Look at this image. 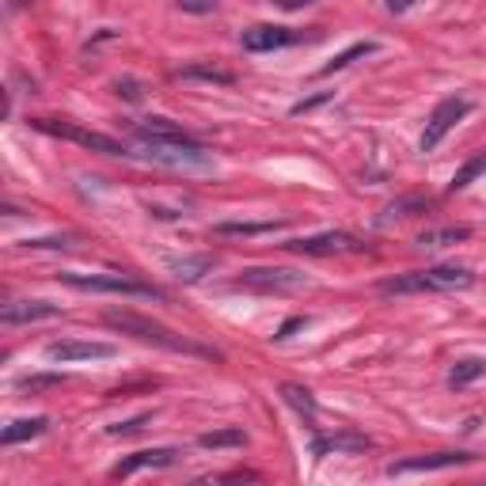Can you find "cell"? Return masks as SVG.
<instances>
[{
    "instance_id": "6da1fadb",
    "label": "cell",
    "mask_w": 486,
    "mask_h": 486,
    "mask_svg": "<svg viewBox=\"0 0 486 486\" xmlns=\"http://www.w3.org/2000/svg\"><path fill=\"white\" fill-rule=\"evenodd\" d=\"M103 319H107L115 331H122V334H134L137 343L160 346V350H168V353H190V358H217V353L209 350V346L190 343V338L175 334L171 327H164V323H156V319H149V316H137V312H118V308H110V312H103Z\"/></svg>"
},
{
    "instance_id": "7a4b0ae2",
    "label": "cell",
    "mask_w": 486,
    "mask_h": 486,
    "mask_svg": "<svg viewBox=\"0 0 486 486\" xmlns=\"http://www.w3.org/2000/svg\"><path fill=\"white\" fill-rule=\"evenodd\" d=\"M475 278L464 266H430V270H411L399 278H384L377 289L384 297H407V293H448V289H467Z\"/></svg>"
},
{
    "instance_id": "3957f363",
    "label": "cell",
    "mask_w": 486,
    "mask_h": 486,
    "mask_svg": "<svg viewBox=\"0 0 486 486\" xmlns=\"http://www.w3.org/2000/svg\"><path fill=\"white\" fill-rule=\"evenodd\" d=\"M61 285L80 289V293H115V297H144V300H160V289L134 282V278H122V273H76V270H65L57 273Z\"/></svg>"
},
{
    "instance_id": "277c9868",
    "label": "cell",
    "mask_w": 486,
    "mask_h": 486,
    "mask_svg": "<svg viewBox=\"0 0 486 486\" xmlns=\"http://www.w3.org/2000/svg\"><path fill=\"white\" fill-rule=\"evenodd\" d=\"M30 126H35L39 134H50V137H61V141H73V144H80V149H91V152H103V156H134L122 141L107 137V134H95V129H84V126H76V122L30 118Z\"/></svg>"
},
{
    "instance_id": "5b68a950",
    "label": "cell",
    "mask_w": 486,
    "mask_h": 486,
    "mask_svg": "<svg viewBox=\"0 0 486 486\" xmlns=\"http://www.w3.org/2000/svg\"><path fill=\"white\" fill-rule=\"evenodd\" d=\"M467 115H472V100H464V95H448V100L437 103L426 129H422V152H433L437 144L452 134V126L464 122Z\"/></svg>"
},
{
    "instance_id": "8992f818",
    "label": "cell",
    "mask_w": 486,
    "mask_h": 486,
    "mask_svg": "<svg viewBox=\"0 0 486 486\" xmlns=\"http://www.w3.org/2000/svg\"><path fill=\"white\" fill-rule=\"evenodd\" d=\"M304 285H308L304 273L282 270V266H251L232 282V289H255V293H293V289H304Z\"/></svg>"
},
{
    "instance_id": "52a82bcc",
    "label": "cell",
    "mask_w": 486,
    "mask_h": 486,
    "mask_svg": "<svg viewBox=\"0 0 486 486\" xmlns=\"http://www.w3.org/2000/svg\"><path fill=\"white\" fill-rule=\"evenodd\" d=\"M115 358L110 343H80V338H61V343L46 346V361L54 365H73V361H107Z\"/></svg>"
},
{
    "instance_id": "ba28073f",
    "label": "cell",
    "mask_w": 486,
    "mask_h": 486,
    "mask_svg": "<svg viewBox=\"0 0 486 486\" xmlns=\"http://www.w3.org/2000/svg\"><path fill=\"white\" fill-rule=\"evenodd\" d=\"M304 35L300 30H289V27H278V23H255L243 30V50H251V54H270V50H282V46H293L300 42Z\"/></svg>"
},
{
    "instance_id": "9c48e42d",
    "label": "cell",
    "mask_w": 486,
    "mask_h": 486,
    "mask_svg": "<svg viewBox=\"0 0 486 486\" xmlns=\"http://www.w3.org/2000/svg\"><path fill=\"white\" fill-rule=\"evenodd\" d=\"M475 456L467 452H433V456H411V460H395L387 464V479L395 475H422V472H445V467H460V464H472Z\"/></svg>"
},
{
    "instance_id": "30bf717a",
    "label": "cell",
    "mask_w": 486,
    "mask_h": 486,
    "mask_svg": "<svg viewBox=\"0 0 486 486\" xmlns=\"http://www.w3.org/2000/svg\"><path fill=\"white\" fill-rule=\"evenodd\" d=\"M285 247L297 251V255H343V251H361V243L350 232H319V236L289 239Z\"/></svg>"
},
{
    "instance_id": "8fae6325",
    "label": "cell",
    "mask_w": 486,
    "mask_h": 486,
    "mask_svg": "<svg viewBox=\"0 0 486 486\" xmlns=\"http://www.w3.org/2000/svg\"><path fill=\"white\" fill-rule=\"evenodd\" d=\"M179 456H183L179 448H144V452H134V456H126L110 467V479H129V475L144 472V467H152V472L156 467H171Z\"/></svg>"
},
{
    "instance_id": "7c38bea8",
    "label": "cell",
    "mask_w": 486,
    "mask_h": 486,
    "mask_svg": "<svg viewBox=\"0 0 486 486\" xmlns=\"http://www.w3.org/2000/svg\"><path fill=\"white\" fill-rule=\"evenodd\" d=\"M54 316H61V304H50V300H12L0 312V319L8 327H15V323H35V319H54Z\"/></svg>"
},
{
    "instance_id": "4fadbf2b",
    "label": "cell",
    "mask_w": 486,
    "mask_h": 486,
    "mask_svg": "<svg viewBox=\"0 0 486 486\" xmlns=\"http://www.w3.org/2000/svg\"><path fill=\"white\" fill-rule=\"evenodd\" d=\"M372 441L365 433H353V430H343V433H331V437H316L312 441V456H327V452H365Z\"/></svg>"
},
{
    "instance_id": "5bb4252c",
    "label": "cell",
    "mask_w": 486,
    "mask_h": 486,
    "mask_svg": "<svg viewBox=\"0 0 486 486\" xmlns=\"http://www.w3.org/2000/svg\"><path fill=\"white\" fill-rule=\"evenodd\" d=\"M134 134H137L144 144H160V141H194V137H187L171 118H144V122L134 129Z\"/></svg>"
},
{
    "instance_id": "9a60e30c",
    "label": "cell",
    "mask_w": 486,
    "mask_h": 486,
    "mask_svg": "<svg viewBox=\"0 0 486 486\" xmlns=\"http://www.w3.org/2000/svg\"><path fill=\"white\" fill-rule=\"evenodd\" d=\"M46 430H50V418H15L0 433V445H20V441H30V437H42Z\"/></svg>"
},
{
    "instance_id": "2e32d148",
    "label": "cell",
    "mask_w": 486,
    "mask_h": 486,
    "mask_svg": "<svg viewBox=\"0 0 486 486\" xmlns=\"http://www.w3.org/2000/svg\"><path fill=\"white\" fill-rule=\"evenodd\" d=\"M168 266L179 282H202L213 270V255H183V258H171Z\"/></svg>"
},
{
    "instance_id": "e0dca14e",
    "label": "cell",
    "mask_w": 486,
    "mask_h": 486,
    "mask_svg": "<svg viewBox=\"0 0 486 486\" xmlns=\"http://www.w3.org/2000/svg\"><path fill=\"white\" fill-rule=\"evenodd\" d=\"M282 399L289 403V407H293L300 418L308 426L316 422V414H319V407H316V395L308 392V387H300V384H282Z\"/></svg>"
},
{
    "instance_id": "ac0fdd59",
    "label": "cell",
    "mask_w": 486,
    "mask_h": 486,
    "mask_svg": "<svg viewBox=\"0 0 486 486\" xmlns=\"http://www.w3.org/2000/svg\"><path fill=\"white\" fill-rule=\"evenodd\" d=\"M369 54H377V42H353L350 50H343V54H334L327 65H319V73L316 76H334V73H343V69H350L358 57H369Z\"/></svg>"
},
{
    "instance_id": "d6986e66",
    "label": "cell",
    "mask_w": 486,
    "mask_h": 486,
    "mask_svg": "<svg viewBox=\"0 0 486 486\" xmlns=\"http://www.w3.org/2000/svg\"><path fill=\"white\" fill-rule=\"evenodd\" d=\"M175 80H209V84H236V73L229 69H213V65H183L171 73Z\"/></svg>"
},
{
    "instance_id": "ffe728a7",
    "label": "cell",
    "mask_w": 486,
    "mask_h": 486,
    "mask_svg": "<svg viewBox=\"0 0 486 486\" xmlns=\"http://www.w3.org/2000/svg\"><path fill=\"white\" fill-rule=\"evenodd\" d=\"M482 175H486V149L482 152H475L472 160H467V164L456 171V175H452V183H448V194H456V190H467V187H472L475 179H482Z\"/></svg>"
},
{
    "instance_id": "44dd1931",
    "label": "cell",
    "mask_w": 486,
    "mask_h": 486,
    "mask_svg": "<svg viewBox=\"0 0 486 486\" xmlns=\"http://www.w3.org/2000/svg\"><path fill=\"white\" fill-rule=\"evenodd\" d=\"M198 445H202V448H243V445H247V433H243L239 426L213 430V433H202Z\"/></svg>"
},
{
    "instance_id": "7402d4cb",
    "label": "cell",
    "mask_w": 486,
    "mask_h": 486,
    "mask_svg": "<svg viewBox=\"0 0 486 486\" xmlns=\"http://www.w3.org/2000/svg\"><path fill=\"white\" fill-rule=\"evenodd\" d=\"M482 372H486V361H482V358H464V361L452 365V372H448V387H467V384H475Z\"/></svg>"
},
{
    "instance_id": "603a6c76",
    "label": "cell",
    "mask_w": 486,
    "mask_h": 486,
    "mask_svg": "<svg viewBox=\"0 0 486 486\" xmlns=\"http://www.w3.org/2000/svg\"><path fill=\"white\" fill-rule=\"evenodd\" d=\"M273 229H282V221H263V224H255V221H243V224H236V221H224V224H217V236H266V232H273Z\"/></svg>"
},
{
    "instance_id": "cb8c5ba5",
    "label": "cell",
    "mask_w": 486,
    "mask_h": 486,
    "mask_svg": "<svg viewBox=\"0 0 486 486\" xmlns=\"http://www.w3.org/2000/svg\"><path fill=\"white\" fill-rule=\"evenodd\" d=\"M472 236V229H437V232H422L418 236V247H426V251H433V247H448V243H460V239H467Z\"/></svg>"
},
{
    "instance_id": "d4e9b609",
    "label": "cell",
    "mask_w": 486,
    "mask_h": 486,
    "mask_svg": "<svg viewBox=\"0 0 486 486\" xmlns=\"http://www.w3.org/2000/svg\"><path fill=\"white\" fill-rule=\"evenodd\" d=\"M152 411H144V414H137V418H129V422H115V426H107V433L110 437H129V433H141L144 426H149L152 422Z\"/></svg>"
},
{
    "instance_id": "484cf974",
    "label": "cell",
    "mask_w": 486,
    "mask_h": 486,
    "mask_svg": "<svg viewBox=\"0 0 486 486\" xmlns=\"http://www.w3.org/2000/svg\"><path fill=\"white\" fill-rule=\"evenodd\" d=\"M308 323H312V319H308V316H293V319H285L282 327L273 331V343H285V338H293V331H304Z\"/></svg>"
},
{
    "instance_id": "4316f807",
    "label": "cell",
    "mask_w": 486,
    "mask_h": 486,
    "mask_svg": "<svg viewBox=\"0 0 486 486\" xmlns=\"http://www.w3.org/2000/svg\"><path fill=\"white\" fill-rule=\"evenodd\" d=\"M221 4V0H179V8L190 12V15H205V12H213Z\"/></svg>"
},
{
    "instance_id": "83f0119b",
    "label": "cell",
    "mask_w": 486,
    "mask_h": 486,
    "mask_svg": "<svg viewBox=\"0 0 486 486\" xmlns=\"http://www.w3.org/2000/svg\"><path fill=\"white\" fill-rule=\"evenodd\" d=\"M23 247H73L69 236H46V239H23Z\"/></svg>"
},
{
    "instance_id": "f1b7e54d",
    "label": "cell",
    "mask_w": 486,
    "mask_h": 486,
    "mask_svg": "<svg viewBox=\"0 0 486 486\" xmlns=\"http://www.w3.org/2000/svg\"><path fill=\"white\" fill-rule=\"evenodd\" d=\"M115 91H118V95H126L129 103H137L141 95H144V91H141V84H137V80H118V84H115Z\"/></svg>"
},
{
    "instance_id": "f546056e",
    "label": "cell",
    "mask_w": 486,
    "mask_h": 486,
    "mask_svg": "<svg viewBox=\"0 0 486 486\" xmlns=\"http://www.w3.org/2000/svg\"><path fill=\"white\" fill-rule=\"evenodd\" d=\"M327 100H331V91L312 95V100H304V103H293V110H289V115H304V110H316L319 103H327Z\"/></svg>"
},
{
    "instance_id": "4dcf8cb0",
    "label": "cell",
    "mask_w": 486,
    "mask_h": 486,
    "mask_svg": "<svg viewBox=\"0 0 486 486\" xmlns=\"http://www.w3.org/2000/svg\"><path fill=\"white\" fill-rule=\"evenodd\" d=\"M418 4V0H387V12H395V15H403V12H411Z\"/></svg>"
},
{
    "instance_id": "1f68e13d",
    "label": "cell",
    "mask_w": 486,
    "mask_h": 486,
    "mask_svg": "<svg viewBox=\"0 0 486 486\" xmlns=\"http://www.w3.org/2000/svg\"><path fill=\"white\" fill-rule=\"evenodd\" d=\"M304 4H312V0H278V8H285V12H297Z\"/></svg>"
}]
</instances>
